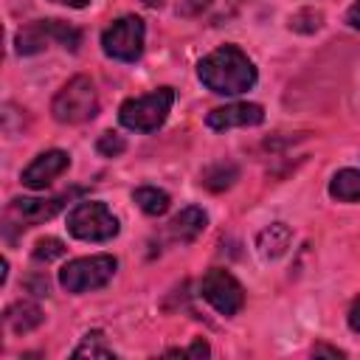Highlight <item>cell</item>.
I'll return each mask as SVG.
<instances>
[{"label":"cell","instance_id":"obj_11","mask_svg":"<svg viewBox=\"0 0 360 360\" xmlns=\"http://www.w3.org/2000/svg\"><path fill=\"white\" fill-rule=\"evenodd\" d=\"M264 121V110L262 104H250V101H239V104H225L217 107L205 115V124L211 129H231V127H259Z\"/></svg>","mask_w":360,"mask_h":360},{"label":"cell","instance_id":"obj_28","mask_svg":"<svg viewBox=\"0 0 360 360\" xmlns=\"http://www.w3.org/2000/svg\"><path fill=\"white\" fill-rule=\"evenodd\" d=\"M53 3H65V6H70V8H84L90 0H53Z\"/></svg>","mask_w":360,"mask_h":360},{"label":"cell","instance_id":"obj_14","mask_svg":"<svg viewBox=\"0 0 360 360\" xmlns=\"http://www.w3.org/2000/svg\"><path fill=\"white\" fill-rule=\"evenodd\" d=\"M290 242H292V231L284 222H273V225H267V228L259 231L256 250H259L262 259H278V256L287 253Z\"/></svg>","mask_w":360,"mask_h":360},{"label":"cell","instance_id":"obj_4","mask_svg":"<svg viewBox=\"0 0 360 360\" xmlns=\"http://www.w3.org/2000/svg\"><path fill=\"white\" fill-rule=\"evenodd\" d=\"M53 42L68 51H76L82 45V31L62 20H37V22H28L25 28H20L14 37V48L20 56L42 53Z\"/></svg>","mask_w":360,"mask_h":360},{"label":"cell","instance_id":"obj_13","mask_svg":"<svg viewBox=\"0 0 360 360\" xmlns=\"http://www.w3.org/2000/svg\"><path fill=\"white\" fill-rule=\"evenodd\" d=\"M3 321H6V326L14 335H28V332H34L45 321V315H42V309L34 301H17V304L6 307Z\"/></svg>","mask_w":360,"mask_h":360},{"label":"cell","instance_id":"obj_23","mask_svg":"<svg viewBox=\"0 0 360 360\" xmlns=\"http://www.w3.org/2000/svg\"><path fill=\"white\" fill-rule=\"evenodd\" d=\"M211 3H214V0H180L177 14H183V17H197V14H202L205 8H211Z\"/></svg>","mask_w":360,"mask_h":360},{"label":"cell","instance_id":"obj_16","mask_svg":"<svg viewBox=\"0 0 360 360\" xmlns=\"http://www.w3.org/2000/svg\"><path fill=\"white\" fill-rule=\"evenodd\" d=\"M236 180H239V166L231 163V160H219V163H214V166H208V169L202 172V180H200V183H202L208 191H225V188H231Z\"/></svg>","mask_w":360,"mask_h":360},{"label":"cell","instance_id":"obj_22","mask_svg":"<svg viewBox=\"0 0 360 360\" xmlns=\"http://www.w3.org/2000/svg\"><path fill=\"white\" fill-rule=\"evenodd\" d=\"M166 354H169V357H200V360H202V357L211 354V349H208V343H205L202 338H197L191 346H186V349H169Z\"/></svg>","mask_w":360,"mask_h":360},{"label":"cell","instance_id":"obj_26","mask_svg":"<svg viewBox=\"0 0 360 360\" xmlns=\"http://www.w3.org/2000/svg\"><path fill=\"white\" fill-rule=\"evenodd\" d=\"M346 22H349L352 28L360 31V0H354V3L349 6V11H346Z\"/></svg>","mask_w":360,"mask_h":360},{"label":"cell","instance_id":"obj_19","mask_svg":"<svg viewBox=\"0 0 360 360\" xmlns=\"http://www.w3.org/2000/svg\"><path fill=\"white\" fill-rule=\"evenodd\" d=\"M321 25H323V14L318 8H301L290 17V31L298 34H315Z\"/></svg>","mask_w":360,"mask_h":360},{"label":"cell","instance_id":"obj_18","mask_svg":"<svg viewBox=\"0 0 360 360\" xmlns=\"http://www.w3.org/2000/svg\"><path fill=\"white\" fill-rule=\"evenodd\" d=\"M73 357H107V360H112L115 352L107 346V338L101 332H87L82 338V343L73 349Z\"/></svg>","mask_w":360,"mask_h":360},{"label":"cell","instance_id":"obj_24","mask_svg":"<svg viewBox=\"0 0 360 360\" xmlns=\"http://www.w3.org/2000/svg\"><path fill=\"white\" fill-rule=\"evenodd\" d=\"M25 290L28 292H34V295H48V278L45 276H28L25 278Z\"/></svg>","mask_w":360,"mask_h":360},{"label":"cell","instance_id":"obj_17","mask_svg":"<svg viewBox=\"0 0 360 360\" xmlns=\"http://www.w3.org/2000/svg\"><path fill=\"white\" fill-rule=\"evenodd\" d=\"M132 200H135V205H138L143 214H149V217H160V214H166L169 205H172L169 194H166L163 188H155V186H141V188H135V191H132Z\"/></svg>","mask_w":360,"mask_h":360},{"label":"cell","instance_id":"obj_29","mask_svg":"<svg viewBox=\"0 0 360 360\" xmlns=\"http://www.w3.org/2000/svg\"><path fill=\"white\" fill-rule=\"evenodd\" d=\"M141 3H143V6H160L163 0H141Z\"/></svg>","mask_w":360,"mask_h":360},{"label":"cell","instance_id":"obj_2","mask_svg":"<svg viewBox=\"0 0 360 360\" xmlns=\"http://www.w3.org/2000/svg\"><path fill=\"white\" fill-rule=\"evenodd\" d=\"M51 112L59 124H84L98 115V93L90 76H73L51 101Z\"/></svg>","mask_w":360,"mask_h":360},{"label":"cell","instance_id":"obj_27","mask_svg":"<svg viewBox=\"0 0 360 360\" xmlns=\"http://www.w3.org/2000/svg\"><path fill=\"white\" fill-rule=\"evenodd\" d=\"M312 354H315V357H318V354H326V357H343V352H340V349H332V346H315Z\"/></svg>","mask_w":360,"mask_h":360},{"label":"cell","instance_id":"obj_25","mask_svg":"<svg viewBox=\"0 0 360 360\" xmlns=\"http://www.w3.org/2000/svg\"><path fill=\"white\" fill-rule=\"evenodd\" d=\"M349 329L360 335V295L354 298V304H352V309H349Z\"/></svg>","mask_w":360,"mask_h":360},{"label":"cell","instance_id":"obj_3","mask_svg":"<svg viewBox=\"0 0 360 360\" xmlns=\"http://www.w3.org/2000/svg\"><path fill=\"white\" fill-rule=\"evenodd\" d=\"M172 104H174V90L172 87H158L146 96L127 98L118 110V121L127 129H135V132H155L158 127H163Z\"/></svg>","mask_w":360,"mask_h":360},{"label":"cell","instance_id":"obj_1","mask_svg":"<svg viewBox=\"0 0 360 360\" xmlns=\"http://www.w3.org/2000/svg\"><path fill=\"white\" fill-rule=\"evenodd\" d=\"M200 82L219 96H239L256 84V68L239 45H222L200 59Z\"/></svg>","mask_w":360,"mask_h":360},{"label":"cell","instance_id":"obj_7","mask_svg":"<svg viewBox=\"0 0 360 360\" xmlns=\"http://www.w3.org/2000/svg\"><path fill=\"white\" fill-rule=\"evenodd\" d=\"M143 39H146V25L135 14H124L112 20L101 31V48L110 59L118 62H135L143 53Z\"/></svg>","mask_w":360,"mask_h":360},{"label":"cell","instance_id":"obj_15","mask_svg":"<svg viewBox=\"0 0 360 360\" xmlns=\"http://www.w3.org/2000/svg\"><path fill=\"white\" fill-rule=\"evenodd\" d=\"M329 197L338 202H360V169H340L329 180Z\"/></svg>","mask_w":360,"mask_h":360},{"label":"cell","instance_id":"obj_10","mask_svg":"<svg viewBox=\"0 0 360 360\" xmlns=\"http://www.w3.org/2000/svg\"><path fill=\"white\" fill-rule=\"evenodd\" d=\"M68 166H70L68 152H62V149H48V152H42V155H37V158L22 169L20 180H22V186L39 191V188L51 186Z\"/></svg>","mask_w":360,"mask_h":360},{"label":"cell","instance_id":"obj_8","mask_svg":"<svg viewBox=\"0 0 360 360\" xmlns=\"http://www.w3.org/2000/svg\"><path fill=\"white\" fill-rule=\"evenodd\" d=\"M200 292H202V298H205L219 315H225V318L236 315V312L245 307V290H242V284H239L228 270H222V267H211V270L202 276Z\"/></svg>","mask_w":360,"mask_h":360},{"label":"cell","instance_id":"obj_20","mask_svg":"<svg viewBox=\"0 0 360 360\" xmlns=\"http://www.w3.org/2000/svg\"><path fill=\"white\" fill-rule=\"evenodd\" d=\"M65 242L62 239H56V236H45V239H39L37 245H34V250H31V256L37 259V262H53V259H59V256H65Z\"/></svg>","mask_w":360,"mask_h":360},{"label":"cell","instance_id":"obj_21","mask_svg":"<svg viewBox=\"0 0 360 360\" xmlns=\"http://www.w3.org/2000/svg\"><path fill=\"white\" fill-rule=\"evenodd\" d=\"M96 149H98V155H104V158H118V155L127 149V141H124V135H118V132H104V135H98Z\"/></svg>","mask_w":360,"mask_h":360},{"label":"cell","instance_id":"obj_6","mask_svg":"<svg viewBox=\"0 0 360 360\" xmlns=\"http://www.w3.org/2000/svg\"><path fill=\"white\" fill-rule=\"evenodd\" d=\"M68 233L82 239V242H110L118 233V219L104 202L84 200V202L70 208Z\"/></svg>","mask_w":360,"mask_h":360},{"label":"cell","instance_id":"obj_12","mask_svg":"<svg viewBox=\"0 0 360 360\" xmlns=\"http://www.w3.org/2000/svg\"><path fill=\"white\" fill-rule=\"evenodd\" d=\"M205 225H208L205 211L197 208V205H188V208H183V211L169 222V236H172L174 242H194V239L205 231Z\"/></svg>","mask_w":360,"mask_h":360},{"label":"cell","instance_id":"obj_5","mask_svg":"<svg viewBox=\"0 0 360 360\" xmlns=\"http://www.w3.org/2000/svg\"><path fill=\"white\" fill-rule=\"evenodd\" d=\"M115 256L110 253H96V256H82V259H73L68 262L62 270H59V284L68 290V292H93V290H101L104 284H110V278L115 276Z\"/></svg>","mask_w":360,"mask_h":360},{"label":"cell","instance_id":"obj_9","mask_svg":"<svg viewBox=\"0 0 360 360\" xmlns=\"http://www.w3.org/2000/svg\"><path fill=\"white\" fill-rule=\"evenodd\" d=\"M84 188H68V191H62V194H56V197H51V200H31V197H17V200H11L8 202V211H6V219L8 222H14L20 231H25V228H31V225H39V222H45V219H51V217H56L73 197H79Z\"/></svg>","mask_w":360,"mask_h":360}]
</instances>
